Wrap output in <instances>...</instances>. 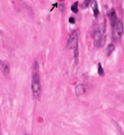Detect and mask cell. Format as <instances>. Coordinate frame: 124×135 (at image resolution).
<instances>
[{
	"label": "cell",
	"mask_w": 124,
	"mask_h": 135,
	"mask_svg": "<svg viewBox=\"0 0 124 135\" xmlns=\"http://www.w3.org/2000/svg\"><path fill=\"white\" fill-rule=\"evenodd\" d=\"M32 93L35 99H38L41 97L42 91L41 83V79L40 75L37 71H34L32 76V85H31Z\"/></svg>",
	"instance_id": "obj_1"
},
{
	"label": "cell",
	"mask_w": 124,
	"mask_h": 135,
	"mask_svg": "<svg viewBox=\"0 0 124 135\" xmlns=\"http://www.w3.org/2000/svg\"><path fill=\"white\" fill-rule=\"evenodd\" d=\"M112 27L113 28L112 31V39L114 43L117 44L121 41L123 35V23L121 20H118L116 24Z\"/></svg>",
	"instance_id": "obj_2"
},
{
	"label": "cell",
	"mask_w": 124,
	"mask_h": 135,
	"mask_svg": "<svg viewBox=\"0 0 124 135\" xmlns=\"http://www.w3.org/2000/svg\"><path fill=\"white\" fill-rule=\"evenodd\" d=\"M78 45V33L77 30H74L69 37L68 44H67V48L74 49Z\"/></svg>",
	"instance_id": "obj_3"
},
{
	"label": "cell",
	"mask_w": 124,
	"mask_h": 135,
	"mask_svg": "<svg viewBox=\"0 0 124 135\" xmlns=\"http://www.w3.org/2000/svg\"><path fill=\"white\" fill-rule=\"evenodd\" d=\"M103 35L102 33V32H100L99 30H97L94 33V44L96 47H101L103 45L104 40H103Z\"/></svg>",
	"instance_id": "obj_4"
},
{
	"label": "cell",
	"mask_w": 124,
	"mask_h": 135,
	"mask_svg": "<svg viewBox=\"0 0 124 135\" xmlns=\"http://www.w3.org/2000/svg\"><path fill=\"white\" fill-rule=\"evenodd\" d=\"M107 15H108V17H109V20H110V25L112 27H114L117 21H118V19H117V15L116 13V11L114 9H110L108 13H107Z\"/></svg>",
	"instance_id": "obj_5"
},
{
	"label": "cell",
	"mask_w": 124,
	"mask_h": 135,
	"mask_svg": "<svg viewBox=\"0 0 124 135\" xmlns=\"http://www.w3.org/2000/svg\"><path fill=\"white\" fill-rule=\"evenodd\" d=\"M0 71L5 75H7L9 73L10 71V67H9V64L6 61H2L0 60Z\"/></svg>",
	"instance_id": "obj_6"
},
{
	"label": "cell",
	"mask_w": 124,
	"mask_h": 135,
	"mask_svg": "<svg viewBox=\"0 0 124 135\" xmlns=\"http://www.w3.org/2000/svg\"><path fill=\"white\" fill-rule=\"evenodd\" d=\"M91 7L93 10V14L95 18H97L99 15V9H98V2L96 0H92L91 2Z\"/></svg>",
	"instance_id": "obj_7"
},
{
	"label": "cell",
	"mask_w": 124,
	"mask_h": 135,
	"mask_svg": "<svg viewBox=\"0 0 124 135\" xmlns=\"http://www.w3.org/2000/svg\"><path fill=\"white\" fill-rule=\"evenodd\" d=\"M85 93V87L83 84H80V85H78L76 87H75V93L76 95L79 96L81 95L84 94Z\"/></svg>",
	"instance_id": "obj_8"
},
{
	"label": "cell",
	"mask_w": 124,
	"mask_h": 135,
	"mask_svg": "<svg viewBox=\"0 0 124 135\" xmlns=\"http://www.w3.org/2000/svg\"><path fill=\"white\" fill-rule=\"evenodd\" d=\"M114 50H115V46H114V44H109L108 47H107L106 49V56L110 57L111 54H112V53L114 51Z\"/></svg>",
	"instance_id": "obj_9"
},
{
	"label": "cell",
	"mask_w": 124,
	"mask_h": 135,
	"mask_svg": "<svg viewBox=\"0 0 124 135\" xmlns=\"http://www.w3.org/2000/svg\"><path fill=\"white\" fill-rule=\"evenodd\" d=\"M71 9L74 13H78V2H75L71 7Z\"/></svg>",
	"instance_id": "obj_10"
},
{
	"label": "cell",
	"mask_w": 124,
	"mask_h": 135,
	"mask_svg": "<svg viewBox=\"0 0 124 135\" xmlns=\"http://www.w3.org/2000/svg\"><path fill=\"white\" fill-rule=\"evenodd\" d=\"M98 74L100 76H104L105 75V71H104V69H103V68L102 66L101 63L98 64Z\"/></svg>",
	"instance_id": "obj_11"
},
{
	"label": "cell",
	"mask_w": 124,
	"mask_h": 135,
	"mask_svg": "<svg viewBox=\"0 0 124 135\" xmlns=\"http://www.w3.org/2000/svg\"><path fill=\"white\" fill-rule=\"evenodd\" d=\"M91 2H92V0H85V2H83V4L82 5V9H86L89 6V4L91 3Z\"/></svg>",
	"instance_id": "obj_12"
},
{
	"label": "cell",
	"mask_w": 124,
	"mask_h": 135,
	"mask_svg": "<svg viewBox=\"0 0 124 135\" xmlns=\"http://www.w3.org/2000/svg\"><path fill=\"white\" fill-rule=\"evenodd\" d=\"M78 54H79V50H78V45L76 46L75 48H74V55H75V57L77 59L78 57Z\"/></svg>",
	"instance_id": "obj_13"
},
{
	"label": "cell",
	"mask_w": 124,
	"mask_h": 135,
	"mask_svg": "<svg viewBox=\"0 0 124 135\" xmlns=\"http://www.w3.org/2000/svg\"><path fill=\"white\" fill-rule=\"evenodd\" d=\"M69 23H75V18L74 17H70L69 18Z\"/></svg>",
	"instance_id": "obj_14"
}]
</instances>
